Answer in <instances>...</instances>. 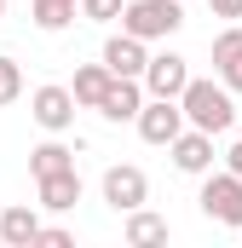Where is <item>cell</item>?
Here are the masks:
<instances>
[{
    "mask_svg": "<svg viewBox=\"0 0 242 248\" xmlns=\"http://www.w3.org/2000/svg\"><path fill=\"white\" fill-rule=\"evenodd\" d=\"M138 104H144L138 75H110V87H104V98H98V116H104V122H133Z\"/></svg>",
    "mask_w": 242,
    "mask_h": 248,
    "instance_id": "cell-9",
    "label": "cell"
},
{
    "mask_svg": "<svg viewBox=\"0 0 242 248\" xmlns=\"http://www.w3.org/2000/svg\"><path fill=\"white\" fill-rule=\"evenodd\" d=\"M35 243H41V248H69L75 237H69L63 225H41V237H35Z\"/></svg>",
    "mask_w": 242,
    "mask_h": 248,
    "instance_id": "cell-20",
    "label": "cell"
},
{
    "mask_svg": "<svg viewBox=\"0 0 242 248\" xmlns=\"http://www.w3.org/2000/svg\"><path fill=\"white\" fill-rule=\"evenodd\" d=\"M29 17H35V29H41V35H58V29L75 23V0H35V6H29Z\"/></svg>",
    "mask_w": 242,
    "mask_h": 248,
    "instance_id": "cell-15",
    "label": "cell"
},
{
    "mask_svg": "<svg viewBox=\"0 0 242 248\" xmlns=\"http://www.w3.org/2000/svg\"><path fill=\"white\" fill-rule=\"evenodd\" d=\"M167 150H173V168L179 173H208L213 168V133H202V127H179L167 139Z\"/></svg>",
    "mask_w": 242,
    "mask_h": 248,
    "instance_id": "cell-8",
    "label": "cell"
},
{
    "mask_svg": "<svg viewBox=\"0 0 242 248\" xmlns=\"http://www.w3.org/2000/svg\"><path fill=\"white\" fill-rule=\"evenodd\" d=\"M202 214L208 219H219V225H231V231H242V179L237 173H202Z\"/></svg>",
    "mask_w": 242,
    "mask_h": 248,
    "instance_id": "cell-3",
    "label": "cell"
},
{
    "mask_svg": "<svg viewBox=\"0 0 242 248\" xmlns=\"http://www.w3.org/2000/svg\"><path fill=\"white\" fill-rule=\"evenodd\" d=\"M179 110H184V127H202V133H213V139L237 122V104H231V87H225V81L213 87V81H196V75H190L184 93H179Z\"/></svg>",
    "mask_w": 242,
    "mask_h": 248,
    "instance_id": "cell-1",
    "label": "cell"
},
{
    "mask_svg": "<svg viewBox=\"0 0 242 248\" xmlns=\"http://www.w3.org/2000/svg\"><path fill=\"white\" fill-rule=\"evenodd\" d=\"M208 6H213V17H231V23L242 17V0H208Z\"/></svg>",
    "mask_w": 242,
    "mask_h": 248,
    "instance_id": "cell-22",
    "label": "cell"
},
{
    "mask_svg": "<svg viewBox=\"0 0 242 248\" xmlns=\"http://www.w3.org/2000/svg\"><path fill=\"white\" fill-rule=\"evenodd\" d=\"M104 87H110V69H104V63H81V69H75V87H69V93H75V104H81V110H98Z\"/></svg>",
    "mask_w": 242,
    "mask_h": 248,
    "instance_id": "cell-14",
    "label": "cell"
},
{
    "mask_svg": "<svg viewBox=\"0 0 242 248\" xmlns=\"http://www.w3.org/2000/svg\"><path fill=\"white\" fill-rule=\"evenodd\" d=\"M184 81H190V63H184L179 52H156V58H144V75H138L144 98H179Z\"/></svg>",
    "mask_w": 242,
    "mask_h": 248,
    "instance_id": "cell-4",
    "label": "cell"
},
{
    "mask_svg": "<svg viewBox=\"0 0 242 248\" xmlns=\"http://www.w3.org/2000/svg\"><path fill=\"white\" fill-rule=\"evenodd\" d=\"M144 58H150V52H144V41L121 29V35L104 41V58H98V63H104L110 75H144Z\"/></svg>",
    "mask_w": 242,
    "mask_h": 248,
    "instance_id": "cell-10",
    "label": "cell"
},
{
    "mask_svg": "<svg viewBox=\"0 0 242 248\" xmlns=\"http://www.w3.org/2000/svg\"><path fill=\"white\" fill-rule=\"evenodd\" d=\"M58 168H75V150H69V144L46 139V144L29 150V173H35V179H41V173H58Z\"/></svg>",
    "mask_w": 242,
    "mask_h": 248,
    "instance_id": "cell-16",
    "label": "cell"
},
{
    "mask_svg": "<svg viewBox=\"0 0 242 248\" xmlns=\"http://www.w3.org/2000/svg\"><path fill=\"white\" fill-rule=\"evenodd\" d=\"M133 127H138V139H144V144H167V139L184 127L179 98H144V104H138V116H133Z\"/></svg>",
    "mask_w": 242,
    "mask_h": 248,
    "instance_id": "cell-5",
    "label": "cell"
},
{
    "mask_svg": "<svg viewBox=\"0 0 242 248\" xmlns=\"http://www.w3.org/2000/svg\"><path fill=\"white\" fill-rule=\"evenodd\" d=\"M121 237H127L133 248L167 243V219H162V214H150V208H133V214H127V225H121Z\"/></svg>",
    "mask_w": 242,
    "mask_h": 248,
    "instance_id": "cell-13",
    "label": "cell"
},
{
    "mask_svg": "<svg viewBox=\"0 0 242 248\" xmlns=\"http://www.w3.org/2000/svg\"><path fill=\"white\" fill-rule=\"evenodd\" d=\"M121 29L138 35L144 46L150 41H167L184 29V0H127L121 6Z\"/></svg>",
    "mask_w": 242,
    "mask_h": 248,
    "instance_id": "cell-2",
    "label": "cell"
},
{
    "mask_svg": "<svg viewBox=\"0 0 242 248\" xmlns=\"http://www.w3.org/2000/svg\"><path fill=\"white\" fill-rule=\"evenodd\" d=\"M75 6H81V17H87V23H116L127 0H75Z\"/></svg>",
    "mask_w": 242,
    "mask_h": 248,
    "instance_id": "cell-18",
    "label": "cell"
},
{
    "mask_svg": "<svg viewBox=\"0 0 242 248\" xmlns=\"http://www.w3.org/2000/svg\"><path fill=\"white\" fill-rule=\"evenodd\" d=\"M17 93H23V69H17L12 58H0V104H12Z\"/></svg>",
    "mask_w": 242,
    "mask_h": 248,
    "instance_id": "cell-19",
    "label": "cell"
},
{
    "mask_svg": "<svg viewBox=\"0 0 242 248\" xmlns=\"http://www.w3.org/2000/svg\"><path fill=\"white\" fill-rule=\"evenodd\" d=\"M35 190H41V208H52V214H69V208L81 202V173H75V168L41 173V179H35Z\"/></svg>",
    "mask_w": 242,
    "mask_h": 248,
    "instance_id": "cell-11",
    "label": "cell"
},
{
    "mask_svg": "<svg viewBox=\"0 0 242 248\" xmlns=\"http://www.w3.org/2000/svg\"><path fill=\"white\" fill-rule=\"evenodd\" d=\"M35 237H41V214L35 208H6L0 214V243L6 248H35Z\"/></svg>",
    "mask_w": 242,
    "mask_h": 248,
    "instance_id": "cell-12",
    "label": "cell"
},
{
    "mask_svg": "<svg viewBox=\"0 0 242 248\" xmlns=\"http://www.w3.org/2000/svg\"><path fill=\"white\" fill-rule=\"evenodd\" d=\"M219 81H225L231 93H242V52H237L231 63H219Z\"/></svg>",
    "mask_w": 242,
    "mask_h": 248,
    "instance_id": "cell-21",
    "label": "cell"
},
{
    "mask_svg": "<svg viewBox=\"0 0 242 248\" xmlns=\"http://www.w3.org/2000/svg\"><path fill=\"white\" fill-rule=\"evenodd\" d=\"M75 93L69 87H35V98H29V116L46 127V133H69L75 127Z\"/></svg>",
    "mask_w": 242,
    "mask_h": 248,
    "instance_id": "cell-7",
    "label": "cell"
},
{
    "mask_svg": "<svg viewBox=\"0 0 242 248\" xmlns=\"http://www.w3.org/2000/svg\"><path fill=\"white\" fill-rule=\"evenodd\" d=\"M225 173H237V179H242V139L225 150Z\"/></svg>",
    "mask_w": 242,
    "mask_h": 248,
    "instance_id": "cell-23",
    "label": "cell"
},
{
    "mask_svg": "<svg viewBox=\"0 0 242 248\" xmlns=\"http://www.w3.org/2000/svg\"><path fill=\"white\" fill-rule=\"evenodd\" d=\"M104 202H110L116 214L144 208V202H150V179H144V168H133V162L110 168V173H104Z\"/></svg>",
    "mask_w": 242,
    "mask_h": 248,
    "instance_id": "cell-6",
    "label": "cell"
},
{
    "mask_svg": "<svg viewBox=\"0 0 242 248\" xmlns=\"http://www.w3.org/2000/svg\"><path fill=\"white\" fill-rule=\"evenodd\" d=\"M0 17H6V0H0Z\"/></svg>",
    "mask_w": 242,
    "mask_h": 248,
    "instance_id": "cell-24",
    "label": "cell"
},
{
    "mask_svg": "<svg viewBox=\"0 0 242 248\" xmlns=\"http://www.w3.org/2000/svg\"><path fill=\"white\" fill-rule=\"evenodd\" d=\"M242 52V23H231V29H219V35H213V69H219V63H231Z\"/></svg>",
    "mask_w": 242,
    "mask_h": 248,
    "instance_id": "cell-17",
    "label": "cell"
}]
</instances>
